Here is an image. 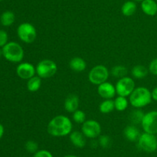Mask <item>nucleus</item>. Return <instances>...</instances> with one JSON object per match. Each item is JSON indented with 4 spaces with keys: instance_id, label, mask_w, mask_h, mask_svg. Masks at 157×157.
<instances>
[{
    "instance_id": "9b49d317",
    "label": "nucleus",
    "mask_w": 157,
    "mask_h": 157,
    "mask_svg": "<svg viewBox=\"0 0 157 157\" xmlns=\"http://www.w3.org/2000/svg\"><path fill=\"white\" fill-rule=\"evenodd\" d=\"M16 73L19 78L29 80L36 73V68L32 63L21 62L17 66Z\"/></svg>"
},
{
    "instance_id": "20e7f679",
    "label": "nucleus",
    "mask_w": 157,
    "mask_h": 157,
    "mask_svg": "<svg viewBox=\"0 0 157 157\" xmlns=\"http://www.w3.org/2000/svg\"><path fill=\"white\" fill-rule=\"evenodd\" d=\"M17 35L23 42L30 44L37 38V31L35 26L29 22H23L17 29Z\"/></svg>"
},
{
    "instance_id": "58836bf2",
    "label": "nucleus",
    "mask_w": 157,
    "mask_h": 157,
    "mask_svg": "<svg viewBox=\"0 0 157 157\" xmlns=\"http://www.w3.org/2000/svg\"><path fill=\"white\" fill-rule=\"evenodd\" d=\"M156 2H157V0H156Z\"/></svg>"
},
{
    "instance_id": "aec40b11",
    "label": "nucleus",
    "mask_w": 157,
    "mask_h": 157,
    "mask_svg": "<svg viewBox=\"0 0 157 157\" xmlns=\"http://www.w3.org/2000/svg\"><path fill=\"white\" fill-rule=\"evenodd\" d=\"M136 4L133 1H127L121 7V12L125 16H131L136 12Z\"/></svg>"
},
{
    "instance_id": "5701e85b",
    "label": "nucleus",
    "mask_w": 157,
    "mask_h": 157,
    "mask_svg": "<svg viewBox=\"0 0 157 157\" xmlns=\"http://www.w3.org/2000/svg\"><path fill=\"white\" fill-rule=\"evenodd\" d=\"M100 112L103 114H107L115 109L114 101L112 99H105L100 104Z\"/></svg>"
},
{
    "instance_id": "c756f323",
    "label": "nucleus",
    "mask_w": 157,
    "mask_h": 157,
    "mask_svg": "<svg viewBox=\"0 0 157 157\" xmlns=\"http://www.w3.org/2000/svg\"><path fill=\"white\" fill-rule=\"evenodd\" d=\"M149 72L154 75H157V58H153L149 65Z\"/></svg>"
},
{
    "instance_id": "c9c22d12",
    "label": "nucleus",
    "mask_w": 157,
    "mask_h": 157,
    "mask_svg": "<svg viewBox=\"0 0 157 157\" xmlns=\"http://www.w3.org/2000/svg\"><path fill=\"white\" fill-rule=\"evenodd\" d=\"M2 55V51L0 50V56H1Z\"/></svg>"
},
{
    "instance_id": "4be33fe9",
    "label": "nucleus",
    "mask_w": 157,
    "mask_h": 157,
    "mask_svg": "<svg viewBox=\"0 0 157 157\" xmlns=\"http://www.w3.org/2000/svg\"><path fill=\"white\" fill-rule=\"evenodd\" d=\"M113 101H114L115 109L119 111V112L125 111L127 109V107H128L129 103H130L127 97L120 96V95H118Z\"/></svg>"
},
{
    "instance_id": "a211bd4d",
    "label": "nucleus",
    "mask_w": 157,
    "mask_h": 157,
    "mask_svg": "<svg viewBox=\"0 0 157 157\" xmlns=\"http://www.w3.org/2000/svg\"><path fill=\"white\" fill-rule=\"evenodd\" d=\"M149 69L143 65H136L133 66L131 70V74L134 78L142 79L148 75Z\"/></svg>"
},
{
    "instance_id": "473e14b6",
    "label": "nucleus",
    "mask_w": 157,
    "mask_h": 157,
    "mask_svg": "<svg viewBox=\"0 0 157 157\" xmlns=\"http://www.w3.org/2000/svg\"><path fill=\"white\" fill-rule=\"evenodd\" d=\"M4 132H5V129H4V126L0 123V139L4 135Z\"/></svg>"
},
{
    "instance_id": "f03ea898",
    "label": "nucleus",
    "mask_w": 157,
    "mask_h": 157,
    "mask_svg": "<svg viewBox=\"0 0 157 157\" xmlns=\"http://www.w3.org/2000/svg\"><path fill=\"white\" fill-rule=\"evenodd\" d=\"M151 91L146 87L135 88L129 98V102L136 109L145 107L152 102Z\"/></svg>"
},
{
    "instance_id": "6ab92c4d",
    "label": "nucleus",
    "mask_w": 157,
    "mask_h": 157,
    "mask_svg": "<svg viewBox=\"0 0 157 157\" xmlns=\"http://www.w3.org/2000/svg\"><path fill=\"white\" fill-rule=\"evenodd\" d=\"M41 86V78L38 75H34L28 80L27 89L29 92H35L40 89Z\"/></svg>"
},
{
    "instance_id": "412c9836",
    "label": "nucleus",
    "mask_w": 157,
    "mask_h": 157,
    "mask_svg": "<svg viewBox=\"0 0 157 157\" xmlns=\"http://www.w3.org/2000/svg\"><path fill=\"white\" fill-rule=\"evenodd\" d=\"M15 20V14L11 11H6L0 16V22L3 26H10Z\"/></svg>"
},
{
    "instance_id": "4468645a",
    "label": "nucleus",
    "mask_w": 157,
    "mask_h": 157,
    "mask_svg": "<svg viewBox=\"0 0 157 157\" xmlns=\"http://www.w3.org/2000/svg\"><path fill=\"white\" fill-rule=\"evenodd\" d=\"M141 9L146 15L154 16L157 14V2L156 0H144L141 2Z\"/></svg>"
},
{
    "instance_id": "6e6552de",
    "label": "nucleus",
    "mask_w": 157,
    "mask_h": 157,
    "mask_svg": "<svg viewBox=\"0 0 157 157\" xmlns=\"http://www.w3.org/2000/svg\"><path fill=\"white\" fill-rule=\"evenodd\" d=\"M116 92L120 96L127 97L135 89V82L132 78L128 76L119 78L116 83Z\"/></svg>"
},
{
    "instance_id": "4c0bfd02",
    "label": "nucleus",
    "mask_w": 157,
    "mask_h": 157,
    "mask_svg": "<svg viewBox=\"0 0 157 157\" xmlns=\"http://www.w3.org/2000/svg\"><path fill=\"white\" fill-rule=\"evenodd\" d=\"M156 16H157V14H156Z\"/></svg>"
},
{
    "instance_id": "f8f14e48",
    "label": "nucleus",
    "mask_w": 157,
    "mask_h": 157,
    "mask_svg": "<svg viewBox=\"0 0 157 157\" xmlns=\"http://www.w3.org/2000/svg\"><path fill=\"white\" fill-rule=\"evenodd\" d=\"M98 92L104 99H112L116 95V87L109 82L101 83L98 87Z\"/></svg>"
},
{
    "instance_id": "2eb2a0df",
    "label": "nucleus",
    "mask_w": 157,
    "mask_h": 157,
    "mask_svg": "<svg viewBox=\"0 0 157 157\" xmlns=\"http://www.w3.org/2000/svg\"><path fill=\"white\" fill-rule=\"evenodd\" d=\"M70 141L75 147L82 149L86 145L85 135L82 132L79 131H74L70 134Z\"/></svg>"
},
{
    "instance_id": "a878e982",
    "label": "nucleus",
    "mask_w": 157,
    "mask_h": 157,
    "mask_svg": "<svg viewBox=\"0 0 157 157\" xmlns=\"http://www.w3.org/2000/svg\"><path fill=\"white\" fill-rule=\"evenodd\" d=\"M73 119L75 123L78 124H83L86 121L85 112L84 111L78 109L75 112H73Z\"/></svg>"
},
{
    "instance_id": "423d86ee",
    "label": "nucleus",
    "mask_w": 157,
    "mask_h": 157,
    "mask_svg": "<svg viewBox=\"0 0 157 157\" xmlns=\"http://www.w3.org/2000/svg\"><path fill=\"white\" fill-rule=\"evenodd\" d=\"M110 72L108 69L104 65H97L94 66L88 73V80L94 85H101L108 79Z\"/></svg>"
},
{
    "instance_id": "e433bc0d",
    "label": "nucleus",
    "mask_w": 157,
    "mask_h": 157,
    "mask_svg": "<svg viewBox=\"0 0 157 157\" xmlns=\"http://www.w3.org/2000/svg\"><path fill=\"white\" fill-rule=\"evenodd\" d=\"M2 1H3V0H0V2H2Z\"/></svg>"
},
{
    "instance_id": "9d476101",
    "label": "nucleus",
    "mask_w": 157,
    "mask_h": 157,
    "mask_svg": "<svg viewBox=\"0 0 157 157\" xmlns=\"http://www.w3.org/2000/svg\"><path fill=\"white\" fill-rule=\"evenodd\" d=\"M81 132L89 139H95L101 133V124L94 119L86 120L81 126Z\"/></svg>"
},
{
    "instance_id": "cd10ccee",
    "label": "nucleus",
    "mask_w": 157,
    "mask_h": 157,
    "mask_svg": "<svg viewBox=\"0 0 157 157\" xmlns=\"http://www.w3.org/2000/svg\"><path fill=\"white\" fill-rule=\"evenodd\" d=\"M110 138L107 135H102L99 137V139H98V143H99L100 146L102 148H108L110 146Z\"/></svg>"
},
{
    "instance_id": "393cba45",
    "label": "nucleus",
    "mask_w": 157,
    "mask_h": 157,
    "mask_svg": "<svg viewBox=\"0 0 157 157\" xmlns=\"http://www.w3.org/2000/svg\"><path fill=\"white\" fill-rule=\"evenodd\" d=\"M111 75L113 77L116 78H121L123 77H125L126 75L128 72L127 67L124 66H121V65H118V66H115L112 68L111 69Z\"/></svg>"
},
{
    "instance_id": "2f4dec72",
    "label": "nucleus",
    "mask_w": 157,
    "mask_h": 157,
    "mask_svg": "<svg viewBox=\"0 0 157 157\" xmlns=\"http://www.w3.org/2000/svg\"><path fill=\"white\" fill-rule=\"evenodd\" d=\"M151 94H152V99H153L154 101L157 102V87L154 88V89H153V91L151 92Z\"/></svg>"
},
{
    "instance_id": "bb28decb",
    "label": "nucleus",
    "mask_w": 157,
    "mask_h": 157,
    "mask_svg": "<svg viewBox=\"0 0 157 157\" xmlns=\"http://www.w3.org/2000/svg\"><path fill=\"white\" fill-rule=\"evenodd\" d=\"M25 149L30 153H35L38 151V145L34 140H29L25 143Z\"/></svg>"
},
{
    "instance_id": "0eeeda50",
    "label": "nucleus",
    "mask_w": 157,
    "mask_h": 157,
    "mask_svg": "<svg viewBox=\"0 0 157 157\" xmlns=\"http://www.w3.org/2000/svg\"><path fill=\"white\" fill-rule=\"evenodd\" d=\"M138 147L146 152H154L157 150V137L154 134L143 132L137 141Z\"/></svg>"
},
{
    "instance_id": "7ed1b4c3",
    "label": "nucleus",
    "mask_w": 157,
    "mask_h": 157,
    "mask_svg": "<svg viewBox=\"0 0 157 157\" xmlns=\"http://www.w3.org/2000/svg\"><path fill=\"white\" fill-rule=\"evenodd\" d=\"M4 58L11 62H20L24 58V49L15 42H9L2 49Z\"/></svg>"
},
{
    "instance_id": "1a4fd4ad",
    "label": "nucleus",
    "mask_w": 157,
    "mask_h": 157,
    "mask_svg": "<svg viewBox=\"0 0 157 157\" xmlns=\"http://www.w3.org/2000/svg\"><path fill=\"white\" fill-rule=\"evenodd\" d=\"M141 126L145 132L157 134V111L153 110L145 113Z\"/></svg>"
},
{
    "instance_id": "dca6fc26",
    "label": "nucleus",
    "mask_w": 157,
    "mask_h": 157,
    "mask_svg": "<svg viewBox=\"0 0 157 157\" xmlns=\"http://www.w3.org/2000/svg\"><path fill=\"white\" fill-rule=\"evenodd\" d=\"M140 130L133 125L126 126L124 130V135L125 138L130 142H136L138 141L140 135Z\"/></svg>"
},
{
    "instance_id": "c85d7f7f",
    "label": "nucleus",
    "mask_w": 157,
    "mask_h": 157,
    "mask_svg": "<svg viewBox=\"0 0 157 157\" xmlns=\"http://www.w3.org/2000/svg\"><path fill=\"white\" fill-rule=\"evenodd\" d=\"M8 33L4 30H0V47H4L9 42Z\"/></svg>"
},
{
    "instance_id": "f704fd0d",
    "label": "nucleus",
    "mask_w": 157,
    "mask_h": 157,
    "mask_svg": "<svg viewBox=\"0 0 157 157\" xmlns=\"http://www.w3.org/2000/svg\"><path fill=\"white\" fill-rule=\"evenodd\" d=\"M134 1H136V2H143L144 0H134Z\"/></svg>"
},
{
    "instance_id": "39448f33",
    "label": "nucleus",
    "mask_w": 157,
    "mask_h": 157,
    "mask_svg": "<svg viewBox=\"0 0 157 157\" xmlns=\"http://www.w3.org/2000/svg\"><path fill=\"white\" fill-rule=\"evenodd\" d=\"M36 73L40 78H51L58 71L57 64L52 59H43L40 61L36 66Z\"/></svg>"
},
{
    "instance_id": "f3484780",
    "label": "nucleus",
    "mask_w": 157,
    "mask_h": 157,
    "mask_svg": "<svg viewBox=\"0 0 157 157\" xmlns=\"http://www.w3.org/2000/svg\"><path fill=\"white\" fill-rule=\"evenodd\" d=\"M69 66L71 69L77 72H81L84 71L87 67V63L84 58L81 57H74L69 62Z\"/></svg>"
},
{
    "instance_id": "72a5a7b5",
    "label": "nucleus",
    "mask_w": 157,
    "mask_h": 157,
    "mask_svg": "<svg viewBox=\"0 0 157 157\" xmlns=\"http://www.w3.org/2000/svg\"><path fill=\"white\" fill-rule=\"evenodd\" d=\"M64 157H78V156H77V155H64Z\"/></svg>"
},
{
    "instance_id": "f257e3e1",
    "label": "nucleus",
    "mask_w": 157,
    "mask_h": 157,
    "mask_svg": "<svg viewBox=\"0 0 157 157\" xmlns=\"http://www.w3.org/2000/svg\"><path fill=\"white\" fill-rule=\"evenodd\" d=\"M73 124L70 119L64 115H58L52 118L48 124V134L55 137H63L71 133Z\"/></svg>"
},
{
    "instance_id": "ddd939ff",
    "label": "nucleus",
    "mask_w": 157,
    "mask_h": 157,
    "mask_svg": "<svg viewBox=\"0 0 157 157\" xmlns=\"http://www.w3.org/2000/svg\"><path fill=\"white\" fill-rule=\"evenodd\" d=\"M79 103V97L75 94H70L66 97L65 100H64V107L67 112L73 113L78 109Z\"/></svg>"
},
{
    "instance_id": "7c9ffc66",
    "label": "nucleus",
    "mask_w": 157,
    "mask_h": 157,
    "mask_svg": "<svg viewBox=\"0 0 157 157\" xmlns=\"http://www.w3.org/2000/svg\"><path fill=\"white\" fill-rule=\"evenodd\" d=\"M33 157H53L52 152L46 149L38 150L35 153H34Z\"/></svg>"
},
{
    "instance_id": "b1692460",
    "label": "nucleus",
    "mask_w": 157,
    "mask_h": 157,
    "mask_svg": "<svg viewBox=\"0 0 157 157\" xmlns=\"http://www.w3.org/2000/svg\"><path fill=\"white\" fill-rule=\"evenodd\" d=\"M144 115H145V113H144L142 110H140V109H136L130 112L129 119H130V122H131L133 124L136 125L140 124V123L141 124Z\"/></svg>"
}]
</instances>
